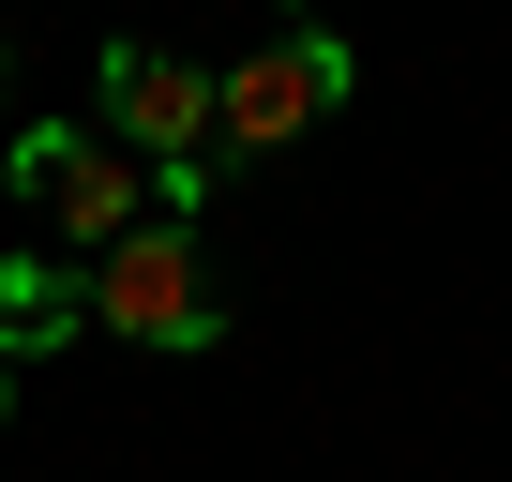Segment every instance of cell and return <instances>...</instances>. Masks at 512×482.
Instances as JSON below:
<instances>
[{
	"instance_id": "cell-1",
	"label": "cell",
	"mask_w": 512,
	"mask_h": 482,
	"mask_svg": "<svg viewBox=\"0 0 512 482\" xmlns=\"http://www.w3.org/2000/svg\"><path fill=\"white\" fill-rule=\"evenodd\" d=\"M347 31H272V46H241L211 76V151H302L332 106H347Z\"/></svg>"
},
{
	"instance_id": "cell-2",
	"label": "cell",
	"mask_w": 512,
	"mask_h": 482,
	"mask_svg": "<svg viewBox=\"0 0 512 482\" xmlns=\"http://www.w3.org/2000/svg\"><path fill=\"white\" fill-rule=\"evenodd\" d=\"M106 136L166 181V211H196L211 166H226V151H211V76H196L181 46H106Z\"/></svg>"
},
{
	"instance_id": "cell-3",
	"label": "cell",
	"mask_w": 512,
	"mask_h": 482,
	"mask_svg": "<svg viewBox=\"0 0 512 482\" xmlns=\"http://www.w3.org/2000/svg\"><path fill=\"white\" fill-rule=\"evenodd\" d=\"M91 317L136 332V347H211V332H226V287H211V257H196L181 211H151L136 241H106V257H91Z\"/></svg>"
},
{
	"instance_id": "cell-4",
	"label": "cell",
	"mask_w": 512,
	"mask_h": 482,
	"mask_svg": "<svg viewBox=\"0 0 512 482\" xmlns=\"http://www.w3.org/2000/svg\"><path fill=\"white\" fill-rule=\"evenodd\" d=\"M16 196L46 211V241H136L151 211H136V151L106 136V121H16Z\"/></svg>"
},
{
	"instance_id": "cell-5",
	"label": "cell",
	"mask_w": 512,
	"mask_h": 482,
	"mask_svg": "<svg viewBox=\"0 0 512 482\" xmlns=\"http://www.w3.org/2000/svg\"><path fill=\"white\" fill-rule=\"evenodd\" d=\"M61 332H91V272H61V257H0V362H46Z\"/></svg>"
},
{
	"instance_id": "cell-6",
	"label": "cell",
	"mask_w": 512,
	"mask_h": 482,
	"mask_svg": "<svg viewBox=\"0 0 512 482\" xmlns=\"http://www.w3.org/2000/svg\"><path fill=\"white\" fill-rule=\"evenodd\" d=\"M0 407H16V362H0Z\"/></svg>"
}]
</instances>
